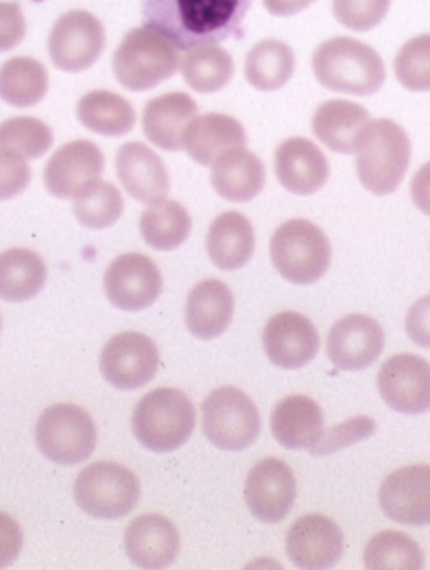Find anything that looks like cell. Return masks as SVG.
<instances>
[{"instance_id": "obj_1", "label": "cell", "mask_w": 430, "mask_h": 570, "mask_svg": "<svg viewBox=\"0 0 430 570\" xmlns=\"http://www.w3.org/2000/svg\"><path fill=\"white\" fill-rule=\"evenodd\" d=\"M253 0H141L145 26L177 49L217 45L241 36Z\"/></svg>"}, {"instance_id": "obj_2", "label": "cell", "mask_w": 430, "mask_h": 570, "mask_svg": "<svg viewBox=\"0 0 430 570\" xmlns=\"http://www.w3.org/2000/svg\"><path fill=\"white\" fill-rule=\"evenodd\" d=\"M356 174L360 184L377 197L393 194L409 170V135L392 119H370L355 139Z\"/></svg>"}, {"instance_id": "obj_3", "label": "cell", "mask_w": 430, "mask_h": 570, "mask_svg": "<svg viewBox=\"0 0 430 570\" xmlns=\"http://www.w3.org/2000/svg\"><path fill=\"white\" fill-rule=\"evenodd\" d=\"M311 66L317 82L333 92L372 96L385 82L379 52L352 38H333L317 46Z\"/></svg>"}, {"instance_id": "obj_4", "label": "cell", "mask_w": 430, "mask_h": 570, "mask_svg": "<svg viewBox=\"0 0 430 570\" xmlns=\"http://www.w3.org/2000/svg\"><path fill=\"white\" fill-rule=\"evenodd\" d=\"M131 428L138 442L150 452H175L194 433V404L180 390L158 387L141 397Z\"/></svg>"}, {"instance_id": "obj_5", "label": "cell", "mask_w": 430, "mask_h": 570, "mask_svg": "<svg viewBox=\"0 0 430 570\" xmlns=\"http://www.w3.org/2000/svg\"><path fill=\"white\" fill-rule=\"evenodd\" d=\"M111 66L115 78L125 89L141 92L170 79L180 68V56L164 35L144 26L125 36Z\"/></svg>"}, {"instance_id": "obj_6", "label": "cell", "mask_w": 430, "mask_h": 570, "mask_svg": "<svg viewBox=\"0 0 430 570\" xmlns=\"http://www.w3.org/2000/svg\"><path fill=\"white\" fill-rule=\"evenodd\" d=\"M271 261L284 281L296 285L314 284L329 271L332 244L316 225L293 218L274 232Z\"/></svg>"}, {"instance_id": "obj_7", "label": "cell", "mask_w": 430, "mask_h": 570, "mask_svg": "<svg viewBox=\"0 0 430 570\" xmlns=\"http://www.w3.org/2000/svg\"><path fill=\"white\" fill-rule=\"evenodd\" d=\"M202 428L208 442L217 449L243 452L260 436V411L243 391L221 387L202 403Z\"/></svg>"}, {"instance_id": "obj_8", "label": "cell", "mask_w": 430, "mask_h": 570, "mask_svg": "<svg viewBox=\"0 0 430 570\" xmlns=\"http://www.w3.org/2000/svg\"><path fill=\"white\" fill-rule=\"evenodd\" d=\"M75 499L79 509L95 519H121L137 507L140 483L127 466L114 462L92 463L76 479Z\"/></svg>"}, {"instance_id": "obj_9", "label": "cell", "mask_w": 430, "mask_h": 570, "mask_svg": "<svg viewBox=\"0 0 430 570\" xmlns=\"http://www.w3.org/2000/svg\"><path fill=\"white\" fill-rule=\"evenodd\" d=\"M36 443L58 465L86 462L96 449V426L88 411L71 403L55 404L39 416Z\"/></svg>"}, {"instance_id": "obj_10", "label": "cell", "mask_w": 430, "mask_h": 570, "mask_svg": "<svg viewBox=\"0 0 430 570\" xmlns=\"http://www.w3.org/2000/svg\"><path fill=\"white\" fill-rule=\"evenodd\" d=\"M106 45L102 22L88 11L66 12L49 32L48 51L52 65L65 72H82L91 68Z\"/></svg>"}, {"instance_id": "obj_11", "label": "cell", "mask_w": 430, "mask_h": 570, "mask_svg": "<svg viewBox=\"0 0 430 570\" xmlns=\"http://www.w3.org/2000/svg\"><path fill=\"white\" fill-rule=\"evenodd\" d=\"M102 285L106 297L117 309L138 313L158 299L164 278L147 255L125 254L108 265Z\"/></svg>"}, {"instance_id": "obj_12", "label": "cell", "mask_w": 430, "mask_h": 570, "mask_svg": "<svg viewBox=\"0 0 430 570\" xmlns=\"http://www.w3.org/2000/svg\"><path fill=\"white\" fill-rule=\"evenodd\" d=\"M105 171V157L95 142L76 139L55 151L42 174L46 190L62 200H76Z\"/></svg>"}, {"instance_id": "obj_13", "label": "cell", "mask_w": 430, "mask_h": 570, "mask_svg": "<svg viewBox=\"0 0 430 570\" xmlns=\"http://www.w3.org/2000/svg\"><path fill=\"white\" fill-rule=\"evenodd\" d=\"M99 370L117 390L135 391L154 380L158 371V350L150 337L121 333L106 343Z\"/></svg>"}, {"instance_id": "obj_14", "label": "cell", "mask_w": 430, "mask_h": 570, "mask_svg": "<svg viewBox=\"0 0 430 570\" xmlns=\"http://www.w3.org/2000/svg\"><path fill=\"white\" fill-rule=\"evenodd\" d=\"M380 396L397 413L420 414L430 410V364L416 354H395L380 367Z\"/></svg>"}, {"instance_id": "obj_15", "label": "cell", "mask_w": 430, "mask_h": 570, "mask_svg": "<svg viewBox=\"0 0 430 570\" xmlns=\"http://www.w3.org/2000/svg\"><path fill=\"white\" fill-rule=\"evenodd\" d=\"M244 495L251 513L257 520L264 523L283 522L296 500L293 470L283 460H263L247 475Z\"/></svg>"}, {"instance_id": "obj_16", "label": "cell", "mask_w": 430, "mask_h": 570, "mask_svg": "<svg viewBox=\"0 0 430 570\" xmlns=\"http://www.w3.org/2000/svg\"><path fill=\"white\" fill-rule=\"evenodd\" d=\"M383 513L409 527L430 525V466L395 470L383 480L379 493Z\"/></svg>"}, {"instance_id": "obj_17", "label": "cell", "mask_w": 430, "mask_h": 570, "mask_svg": "<svg viewBox=\"0 0 430 570\" xmlns=\"http://www.w3.org/2000/svg\"><path fill=\"white\" fill-rule=\"evenodd\" d=\"M343 533L329 517L310 513L294 522L286 537V552L300 569H330L343 556Z\"/></svg>"}, {"instance_id": "obj_18", "label": "cell", "mask_w": 430, "mask_h": 570, "mask_svg": "<svg viewBox=\"0 0 430 570\" xmlns=\"http://www.w3.org/2000/svg\"><path fill=\"white\" fill-rule=\"evenodd\" d=\"M263 344L274 366L300 370L316 357L320 336L306 316L286 311L271 317L264 327Z\"/></svg>"}, {"instance_id": "obj_19", "label": "cell", "mask_w": 430, "mask_h": 570, "mask_svg": "<svg viewBox=\"0 0 430 570\" xmlns=\"http://www.w3.org/2000/svg\"><path fill=\"white\" fill-rule=\"evenodd\" d=\"M385 346L382 326L372 317L352 314L332 327L326 341L330 360L342 371L372 366Z\"/></svg>"}, {"instance_id": "obj_20", "label": "cell", "mask_w": 430, "mask_h": 570, "mask_svg": "<svg viewBox=\"0 0 430 570\" xmlns=\"http://www.w3.org/2000/svg\"><path fill=\"white\" fill-rule=\"evenodd\" d=\"M274 170L281 187L300 197L316 194L330 178L325 154L306 138H290L281 142L274 155Z\"/></svg>"}, {"instance_id": "obj_21", "label": "cell", "mask_w": 430, "mask_h": 570, "mask_svg": "<svg viewBox=\"0 0 430 570\" xmlns=\"http://www.w3.org/2000/svg\"><path fill=\"white\" fill-rule=\"evenodd\" d=\"M117 174L127 194L140 204L165 200L170 190L164 160L144 142H125L117 154Z\"/></svg>"}, {"instance_id": "obj_22", "label": "cell", "mask_w": 430, "mask_h": 570, "mask_svg": "<svg viewBox=\"0 0 430 570\" xmlns=\"http://www.w3.org/2000/svg\"><path fill=\"white\" fill-rule=\"evenodd\" d=\"M197 111V102L187 92H168L150 99L141 116L145 138L160 150H184L185 131Z\"/></svg>"}, {"instance_id": "obj_23", "label": "cell", "mask_w": 430, "mask_h": 570, "mask_svg": "<svg viewBox=\"0 0 430 570\" xmlns=\"http://www.w3.org/2000/svg\"><path fill=\"white\" fill-rule=\"evenodd\" d=\"M125 547L135 566L165 569L177 559L180 537L170 520L157 513H145L128 525Z\"/></svg>"}, {"instance_id": "obj_24", "label": "cell", "mask_w": 430, "mask_h": 570, "mask_svg": "<svg viewBox=\"0 0 430 570\" xmlns=\"http://www.w3.org/2000/svg\"><path fill=\"white\" fill-rule=\"evenodd\" d=\"M271 432L287 450H311L325 433L320 404L304 394H291L274 407Z\"/></svg>"}, {"instance_id": "obj_25", "label": "cell", "mask_w": 430, "mask_h": 570, "mask_svg": "<svg viewBox=\"0 0 430 570\" xmlns=\"http://www.w3.org/2000/svg\"><path fill=\"white\" fill-rule=\"evenodd\" d=\"M246 129L236 118L223 112L195 116L185 131L184 150L195 164L212 167L231 148L246 147Z\"/></svg>"}, {"instance_id": "obj_26", "label": "cell", "mask_w": 430, "mask_h": 570, "mask_svg": "<svg viewBox=\"0 0 430 570\" xmlns=\"http://www.w3.org/2000/svg\"><path fill=\"white\" fill-rule=\"evenodd\" d=\"M234 296L217 278L198 282L187 297L185 323L197 340L223 336L233 323Z\"/></svg>"}, {"instance_id": "obj_27", "label": "cell", "mask_w": 430, "mask_h": 570, "mask_svg": "<svg viewBox=\"0 0 430 570\" xmlns=\"http://www.w3.org/2000/svg\"><path fill=\"white\" fill-rule=\"evenodd\" d=\"M211 184L224 200L246 204L263 191L266 170L246 147L231 148L212 165Z\"/></svg>"}, {"instance_id": "obj_28", "label": "cell", "mask_w": 430, "mask_h": 570, "mask_svg": "<svg viewBox=\"0 0 430 570\" xmlns=\"http://www.w3.org/2000/svg\"><path fill=\"white\" fill-rule=\"evenodd\" d=\"M256 235L253 224L240 212H226L214 218L207 232V254L221 271L243 268L253 258Z\"/></svg>"}, {"instance_id": "obj_29", "label": "cell", "mask_w": 430, "mask_h": 570, "mask_svg": "<svg viewBox=\"0 0 430 570\" xmlns=\"http://www.w3.org/2000/svg\"><path fill=\"white\" fill-rule=\"evenodd\" d=\"M370 121V112L356 102L345 99H333L323 102L314 111V136L325 145L329 150L340 155L353 154L355 139L360 129Z\"/></svg>"}, {"instance_id": "obj_30", "label": "cell", "mask_w": 430, "mask_h": 570, "mask_svg": "<svg viewBox=\"0 0 430 570\" xmlns=\"http://www.w3.org/2000/svg\"><path fill=\"white\" fill-rule=\"evenodd\" d=\"M76 116L86 129L108 138L128 135L137 121V112L131 102L106 89H96L81 96L76 105Z\"/></svg>"}, {"instance_id": "obj_31", "label": "cell", "mask_w": 430, "mask_h": 570, "mask_svg": "<svg viewBox=\"0 0 430 570\" xmlns=\"http://www.w3.org/2000/svg\"><path fill=\"white\" fill-rule=\"evenodd\" d=\"M48 267L41 255L28 248H9L0 254V299L26 303L41 293Z\"/></svg>"}, {"instance_id": "obj_32", "label": "cell", "mask_w": 430, "mask_h": 570, "mask_svg": "<svg viewBox=\"0 0 430 570\" xmlns=\"http://www.w3.org/2000/svg\"><path fill=\"white\" fill-rule=\"evenodd\" d=\"M296 58L286 42L266 39L257 42L246 56L244 76L257 91H277L293 78Z\"/></svg>"}, {"instance_id": "obj_33", "label": "cell", "mask_w": 430, "mask_h": 570, "mask_svg": "<svg viewBox=\"0 0 430 570\" xmlns=\"http://www.w3.org/2000/svg\"><path fill=\"white\" fill-rule=\"evenodd\" d=\"M49 75L38 59L11 58L0 66V99L14 108H32L48 95Z\"/></svg>"}, {"instance_id": "obj_34", "label": "cell", "mask_w": 430, "mask_h": 570, "mask_svg": "<svg viewBox=\"0 0 430 570\" xmlns=\"http://www.w3.org/2000/svg\"><path fill=\"white\" fill-rule=\"evenodd\" d=\"M180 71L188 88L211 95L226 88L233 79V56L217 45L195 46L182 59Z\"/></svg>"}, {"instance_id": "obj_35", "label": "cell", "mask_w": 430, "mask_h": 570, "mask_svg": "<svg viewBox=\"0 0 430 570\" xmlns=\"http://www.w3.org/2000/svg\"><path fill=\"white\" fill-rule=\"evenodd\" d=\"M190 230L192 218L187 208L167 198L148 205L140 217L141 237L155 250H175L187 240Z\"/></svg>"}, {"instance_id": "obj_36", "label": "cell", "mask_w": 430, "mask_h": 570, "mask_svg": "<svg viewBox=\"0 0 430 570\" xmlns=\"http://www.w3.org/2000/svg\"><path fill=\"white\" fill-rule=\"evenodd\" d=\"M363 562L370 570H417L423 567V553L416 540L389 530L367 543Z\"/></svg>"}, {"instance_id": "obj_37", "label": "cell", "mask_w": 430, "mask_h": 570, "mask_svg": "<svg viewBox=\"0 0 430 570\" xmlns=\"http://www.w3.org/2000/svg\"><path fill=\"white\" fill-rule=\"evenodd\" d=\"M52 129L32 116H16L0 122V150L21 155L26 160H38L51 150Z\"/></svg>"}, {"instance_id": "obj_38", "label": "cell", "mask_w": 430, "mask_h": 570, "mask_svg": "<svg viewBox=\"0 0 430 570\" xmlns=\"http://www.w3.org/2000/svg\"><path fill=\"white\" fill-rule=\"evenodd\" d=\"M124 208V197L110 181H96L75 200L76 218L79 224L91 230H102L117 224Z\"/></svg>"}, {"instance_id": "obj_39", "label": "cell", "mask_w": 430, "mask_h": 570, "mask_svg": "<svg viewBox=\"0 0 430 570\" xmlns=\"http://www.w3.org/2000/svg\"><path fill=\"white\" fill-rule=\"evenodd\" d=\"M393 69L403 88L413 92L430 91V35L407 41L397 52Z\"/></svg>"}, {"instance_id": "obj_40", "label": "cell", "mask_w": 430, "mask_h": 570, "mask_svg": "<svg viewBox=\"0 0 430 570\" xmlns=\"http://www.w3.org/2000/svg\"><path fill=\"white\" fill-rule=\"evenodd\" d=\"M390 6L392 0H333V16L350 31L369 32L387 18Z\"/></svg>"}, {"instance_id": "obj_41", "label": "cell", "mask_w": 430, "mask_h": 570, "mask_svg": "<svg viewBox=\"0 0 430 570\" xmlns=\"http://www.w3.org/2000/svg\"><path fill=\"white\" fill-rule=\"evenodd\" d=\"M375 421L369 416H356L339 426L332 428L329 432L323 433L320 442L310 450L313 456H326L340 450L349 449L362 440L369 439L375 432Z\"/></svg>"}, {"instance_id": "obj_42", "label": "cell", "mask_w": 430, "mask_h": 570, "mask_svg": "<svg viewBox=\"0 0 430 570\" xmlns=\"http://www.w3.org/2000/svg\"><path fill=\"white\" fill-rule=\"evenodd\" d=\"M31 175L26 158L0 150V202L21 195L31 184Z\"/></svg>"}, {"instance_id": "obj_43", "label": "cell", "mask_w": 430, "mask_h": 570, "mask_svg": "<svg viewBox=\"0 0 430 570\" xmlns=\"http://www.w3.org/2000/svg\"><path fill=\"white\" fill-rule=\"evenodd\" d=\"M28 24L18 2L0 0V52L12 51L26 38Z\"/></svg>"}, {"instance_id": "obj_44", "label": "cell", "mask_w": 430, "mask_h": 570, "mask_svg": "<svg viewBox=\"0 0 430 570\" xmlns=\"http://www.w3.org/2000/svg\"><path fill=\"white\" fill-rule=\"evenodd\" d=\"M21 525L8 513L0 512V569L12 566L22 550Z\"/></svg>"}, {"instance_id": "obj_45", "label": "cell", "mask_w": 430, "mask_h": 570, "mask_svg": "<svg viewBox=\"0 0 430 570\" xmlns=\"http://www.w3.org/2000/svg\"><path fill=\"white\" fill-rule=\"evenodd\" d=\"M405 333L413 344L430 350V296L422 297L410 307Z\"/></svg>"}, {"instance_id": "obj_46", "label": "cell", "mask_w": 430, "mask_h": 570, "mask_svg": "<svg viewBox=\"0 0 430 570\" xmlns=\"http://www.w3.org/2000/svg\"><path fill=\"white\" fill-rule=\"evenodd\" d=\"M410 195H412L413 205L423 215L430 217V161L413 175Z\"/></svg>"}, {"instance_id": "obj_47", "label": "cell", "mask_w": 430, "mask_h": 570, "mask_svg": "<svg viewBox=\"0 0 430 570\" xmlns=\"http://www.w3.org/2000/svg\"><path fill=\"white\" fill-rule=\"evenodd\" d=\"M314 0H263L264 8L276 18H291L310 8Z\"/></svg>"}, {"instance_id": "obj_48", "label": "cell", "mask_w": 430, "mask_h": 570, "mask_svg": "<svg viewBox=\"0 0 430 570\" xmlns=\"http://www.w3.org/2000/svg\"><path fill=\"white\" fill-rule=\"evenodd\" d=\"M0 327H2V317H0Z\"/></svg>"}]
</instances>
